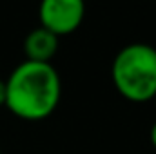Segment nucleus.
Returning <instances> with one entry per match:
<instances>
[{
  "label": "nucleus",
  "instance_id": "7ed1b4c3",
  "mask_svg": "<svg viewBox=\"0 0 156 154\" xmlns=\"http://www.w3.org/2000/svg\"><path fill=\"white\" fill-rule=\"evenodd\" d=\"M85 16L82 0H44L40 4V27L53 33L56 38L75 33Z\"/></svg>",
  "mask_w": 156,
  "mask_h": 154
},
{
  "label": "nucleus",
  "instance_id": "39448f33",
  "mask_svg": "<svg viewBox=\"0 0 156 154\" xmlns=\"http://www.w3.org/2000/svg\"><path fill=\"white\" fill-rule=\"evenodd\" d=\"M5 103V83L4 80H0V107Z\"/></svg>",
  "mask_w": 156,
  "mask_h": 154
},
{
  "label": "nucleus",
  "instance_id": "f257e3e1",
  "mask_svg": "<svg viewBox=\"0 0 156 154\" xmlns=\"http://www.w3.org/2000/svg\"><path fill=\"white\" fill-rule=\"evenodd\" d=\"M5 83V107L20 120L42 121L55 113L62 98V78L53 64H18Z\"/></svg>",
  "mask_w": 156,
  "mask_h": 154
},
{
  "label": "nucleus",
  "instance_id": "f03ea898",
  "mask_svg": "<svg viewBox=\"0 0 156 154\" xmlns=\"http://www.w3.org/2000/svg\"><path fill=\"white\" fill-rule=\"evenodd\" d=\"M113 85L129 102H149L156 93V49L133 42L116 53L111 65Z\"/></svg>",
  "mask_w": 156,
  "mask_h": 154
},
{
  "label": "nucleus",
  "instance_id": "423d86ee",
  "mask_svg": "<svg viewBox=\"0 0 156 154\" xmlns=\"http://www.w3.org/2000/svg\"><path fill=\"white\" fill-rule=\"evenodd\" d=\"M149 138H151V143H153V147L156 149V121L153 123V127H151V132H149Z\"/></svg>",
  "mask_w": 156,
  "mask_h": 154
},
{
  "label": "nucleus",
  "instance_id": "20e7f679",
  "mask_svg": "<svg viewBox=\"0 0 156 154\" xmlns=\"http://www.w3.org/2000/svg\"><path fill=\"white\" fill-rule=\"evenodd\" d=\"M56 51H58V38L40 26L29 31L24 40V54L26 60L29 62L51 64V58L56 54Z\"/></svg>",
  "mask_w": 156,
  "mask_h": 154
},
{
  "label": "nucleus",
  "instance_id": "0eeeda50",
  "mask_svg": "<svg viewBox=\"0 0 156 154\" xmlns=\"http://www.w3.org/2000/svg\"><path fill=\"white\" fill-rule=\"evenodd\" d=\"M153 100H154V103H156V93H154V96H153Z\"/></svg>",
  "mask_w": 156,
  "mask_h": 154
}]
</instances>
